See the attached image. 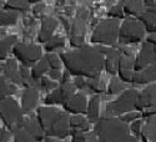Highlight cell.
Here are the masks:
<instances>
[{"label": "cell", "instance_id": "obj_34", "mask_svg": "<svg viewBox=\"0 0 156 142\" xmlns=\"http://www.w3.org/2000/svg\"><path fill=\"white\" fill-rule=\"evenodd\" d=\"M86 86L91 90L95 95H100L102 92H105L106 86L104 84V81L101 80V77H95V79H87L86 80Z\"/></svg>", "mask_w": 156, "mask_h": 142}, {"label": "cell", "instance_id": "obj_22", "mask_svg": "<svg viewBox=\"0 0 156 142\" xmlns=\"http://www.w3.org/2000/svg\"><path fill=\"white\" fill-rule=\"evenodd\" d=\"M139 20L142 23L147 33L156 34V9L155 8H146V10L141 14Z\"/></svg>", "mask_w": 156, "mask_h": 142}, {"label": "cell", "instance_id": "obj_42", "mask_svg": "<svg viewBox=\"0 0 156 142\" xmlns=\"http://www.w3.org/2000/svg\"><path fill=\"white\" fill-rule=\"evenodd\" d=\"M44 10H45V4L43 3V2H39V3H36L35 4V6H34V9H33V12H34V15L36 16V18H41L43 19V14H44Z\"/></svg>", "mask_w": 156, "mask_h": 142}, {"label": "cell", "instance_id": "obj_32", "mask_svg": "<svg viewBox=\"0 0 156 142\" xmlns=\"http://www.w3.org/2000/svg\"><path fill=\"white\" fill-rule=\"evenodd\" d=\"M98 136L94 131L71 132V142H98Z\"/></svg>", "mask_w": 156, "mask_h": 142}, {"label": "cell", "instance_id": "obj_45", "mask_svg": "<svg viewBox=\"0 0 156 142\" xmlns=\"http://www.w3.org/2000/svg\"><path fill=\"white\" fill-rule=\"evenodd\" d=\"M76 90L79 88V90H83L86 87V80H85V77H74V80H73Z\"/></svg>", "mask_w": 156, "mask_h": 142}, {"label": "cell", "instance_id": "obj_19", "mask_svg": "<svg viewBox=\"0 0 156 142\" xmlns=\"http://www.w3.org/2000/svg\"><path fill=\"white\" fill-rule=\"evenodd\" d=\"M21 128L27 131L29 135H31L37 142L45 140V132H44V130H43L40 122H39L37 117H35V116L25 119Z\"/></svg>", "mask_w": 156, "mask_h": 142}, {"label": "cell", "instance_id": "obj_29", "mask_svg": "<svg viewBox=\"0 0 156 142\" xmlns=\"http://www.w3.org/2000/svg\"><path fill=\"white\" fill-rule=\"evenodd\" d=\"M16 88L18 87L14 84H11L8 79H5L4 76H0V102L10 97L16 91Z\"/></svg>", "mask_w": 156, "mask_h": 142}, {"label": "cell", "instance_id": "obj_20", "mask_svg": "<svg viewBox=\"0 0 156 142\" xmlns=\"http://www.w3.org/2000/svg\"><path fill=\"white\" fill-rule=\"evenodd\" d=\"M156 82V64L146 69H142L135 72L133 84L135 85H150Z\"/></svg>", "mask_w": 156, "mask_h": 142}, {"label": "cell", "instance_id": "obj_4", "mask_svg": "<svg viewBox=\"0 0 156 142\" xmlns=\"http://www.w3.org/2000/svg\"><path fill=\"white\" fill-rule=\"evenodd\" d=\"M119 20L109 18L104 19L94 28L93 34L90 36V41L96 44V46L116 47V43L119 41Z\"/></svg>", "mask_w": 156, "mask_h": 142}, {"label": "cell", "instance_id": "obj_28", "mask_svg": "<svg viewBox=\"0 0 156 142\" xmlns=\"http://www.w3.org/2000/svg\"><path fill=\"white\" fill-rule=\"evenodd\" d=\"M4 9L14 12H27L30 9L29 0H8L4 4Z\"/></svg>", "mask_w": 156, "mask_h": 142}, {"label": "cell", "instance_id": "obj_44", "mask_svg": "<svg viewBox=\"0 0 156 142\" xmlns=\"http://www.w3.org/2000/svg\"><path fill=\"white\" fill-rule=\"evenodd\" d=\"M48 77L50 80L53 81H61V77H62V74L59 71V70H49L48 72Z\"/></svg>", "mask_w": 156, "mask_h": 142}, {"label": "cell", "instance_id": "obj_2", "mask_svg": "<svg viewBox=\"0 0 156 142\" xmlns=\"http://www.w3.org/2000/svg\"><path fill=\"white\" fill-rule=\"evenodd\" d=\"M36 117L43 127L46 138L65 140L71 135L69 113L55 106L39 107Z\"/></svg>", "mask_w": 156, "mask_h": 142}, {"label": "cell", "instance_id": "obj_27", "mask_svg": "<svg viewBox=\"0 0 156 142\" xmlns=\"http://www.w3.org/2000/svg\"><path fill=\"white\" fill-rule=\"evenodd\" d=\"M49 65H48V61L45 59V56H43V59L40 61H37L35 65L30 69V74H31V77L37 81H40L43 77H45V75H48L49 72Z\"/></svg>", "mask_w": 156, "mask_h": 142}, {"label": "cell", "instance_id": "obj_17", "mask_svg": "<svg viewBox=\"0 0 156 142\" xmlns=\"http://www.w3.org/2000/svg\"><path fill=\"white\" fill-rule=\"evenodd\" d=\"M3 76L15 86L23 85L19 74V64L16 62L15 59H6V61L3 64Z\"/></svg>", "mask_w": 156, "mask_h": 142}, {"label": "cell", "instance_id": "obj_48", "mask_svg": "<svg viewBox=\"0 0 156 142\" xmlns=\"http://www.w3.org/2000/svg\"><path fill=\"white\" fill-rule=\"evenodd\" d=\"M144 3H145L146 8H155L156 9V0H146Z\"/></svg>", "mask_w": 156, "mask_h": 142}, {"label": "cell", "instance_id": "obj_46", "mask_svg": "<svg viewBox=\"0 0 156 142\" xmlns=\"http://www.w3.org/2000/svg\"><path fill=\"white\" fill-rule=\"evenodd\" d=\"M11 131H9L8 128H3L0 130V142H9L11 138Z\"/></svg>", "mask_w": 156, "mask_h": 142}, {"label": "cell", "instance_id": "obj_25", "mask_svg": "<svg viewBox=\"0 0 156 142\" xmlns=\"http://www.w3.org/2000/svg\"><path fill=\"white\" fill-rule=\"evenodd\" d=\"M140 137L142 142H156V116L146 120Z\"/></svg>", "mask_w": 156, "mask_h": 142}, {"label": "cell", "instance_id": "obj_37", "mask_svg": "<svg viewBox=\"0 0 156 142\" xmlns=\"http://www.w3.org/2000/svg\"><path fill=\"white\" fill-rule=\"evenodd\" d=\"M59 86V84H56L55 81H53V80H50L49 77H43V79L39 81V88L41 90V91H44V92H51V91H54V90L56 88Z\"/></svg>", "mask_w": 156, "mask_h": 142}, {"label": "cell", "instance_id": "obj_9", "mask_svg": "<svg viewBox=\"0 0 156 142\" xmlns=\"http://www.w3.org/2000/svg\"><path fill=\"white\" fill-rule=\"evenodd\" d=\"M89 19V11L85 8H79L76 16L71 24L70 29V45L75 49L85 46V33Z\"/></svg>", "mask_w": 156, "mask_h": 142}, {"label": "cell", "instance_id": "obj_39", "mask_svg": "<svg viewBox=\"0 0 156 142\" xmlns=\"http://www.w3.org/2000/svg\"><path fill=\"white\" fill-rule=\"evenodd\" d=\"M144 125H145L144 119H139V120L131 122L129 126L130 127V133H133V136H135V137H139L141 135L142 128H144Z\"/></svg>", "mask_w": 156, "mask_h": 142}, {"label": "cell", "instance_id": "obj_12", "mask_svg": "<svg viewBox=\"0 0 156 142\" xmlns=\"http://www.w3.org/2000/svg\"><path fill=\"white\" fill-rule=\"evenodd\" d=\"M104 54V70L108 74L115 76L119 71V64L121 53L119 47H105L100 46Z\"/></svg>", "mask_w": 156, "mask_h": 142}, {"label": "cell", "instance_id": "obj_30", "mask_svg": "<svg viewBox=\"0 0 156 142\" xmlns=\"http://www.w3.org/2000/svg\"><path fill=\"white\" fill-rule=\"evenodd\" d=\"M18 21V12L10 11L6 9H0V28L12 26Z\"/></svg>", "mask_w": 156, "mask_h": 142}, {"label": "cell", "instance_id": "obj_5", "mask_svg": "<svg viewBox=\"0 0 156 142\" xmlns=\"http://www.w3.org/2000/svg\"><path fill=\"white\" fill-rule=\"evenodd\" d=\"M0 120L5 123L6 128L12 133L21 130L25 117L21 106L11 96L0 102Z\"/></svg>", "mask_w": 156, "mask_h": 142}, {"label": "cell", "instance_id": "obj_40", "mask_svg": "<svg viewBox=\"0 0 156 142\" xmlns=\"http://www.w3.org/2000/svg\"><path fill=\"white\" fill-rule=\"evenodd\" d=\"M120 119L129 125V123H131V122H134V121H136L139 119H142V116H141L140 111H131V112H127V113L122 115Z\"/></svg>", "mask_w": 156, "mask_h": 142}, {"label": "cell", "instance_id": "obj_13", "mask_svg": "<svg viewBox=\"0 0 156 142\" xmlns=\"http://www.w3.org/2000/svg\"><path fill=\"white\" fill-rule=\"evenodd\" d=\"M135 56L136 55H122L119 64V79L125 84H133L135 76Z\"/></svg>", "mask_w": 156, "mask_h": 142}, {"label": "cell", "instance_id": "obj_16", "mask_svg": "<svg viewBox=\"0 0 156 142\" xmlns=\"http://www.w3.org/2000/svg\"><path fill=\"white\" fill-rule=\"evenodd\" d=\"M58 28V20L51 16H43L40 30L37 34V41L41 44H46L51 37L54 36V33Z\"/></svg>", "mask_w": 156, "mask_h": 142}, {"label": "cell", "instance_id": "obj_33", "mask_svg": "<svg viewBox=\"0 0 156 142\" xmlns=\"http://www.w3.org/2000/svg\"><path fill=\"white\" fill-rule=\"evenodd\" d=\"M65 46V39L60 35H54L50 40L44 45V49L46 50V53H54V51L62 49Z\"/></svg>", "mask_w": 156, "mask_h": 142}, {"label": "cell", "instance_id": "obj_41", "mask_svg": "<svg viewBox=\"0 0 156 142\" xmlns=\"http://www.w3.org/2000/svg\"><path fill=\"white\" fill-rule=\"evenodd\" d=\"M19 74H20V77H21V81H27L28 79L31 77V74H30V69L24 66V65H19Z\"/></svg>", "mask_w": 156, "mask_h": 142}, {"label": "cell", "instance_id": "obj_36", "mask_svg": "<svg viewBox=\"0 0 156 142\" xmlns=\"http://www.w3.org/2000/svg\"><path fill=\"white\" fill-rule=\"evenodd\" d=\"M108 16H109V19H115V20L124 19L125 12H124V8H122V2H119L118 4L111 6L108 11Z\"/></svg>", "mask_w": 156, "mask_h": 142}, {"label": "cell", "instance_id": "obj_24", "mask_svg": "<svg viewBox=\"0 0 156 142\" xmlns=\"http://www.w3.org/2000/svg\"><path fill=\"white\" fill-rule=\"evenodd\" d=\"M70 128L71 132H87L90 131V121L84 115H71Z\"/></svg>", "mask_w": 156, "mask_h": 142}, {"label": "cell", "instance_id": "obj_21", "mask_svg": "<svg viewBox=\"0 0 156 142\" xmlns=\"http://www.w3.org/2000/svg\"><path fill=\"white\" fill-rule=\"evenodd\" d=\"M122 8L125 14L129 18L134 19H139L142 12L146 10L145 3L141 0H126V2H122Z\"/></svg>", "mask_w": 156, "mask_h": 142}, {"label": "cell", "instance_id": "obj_6", "mask_svg": "<svg viewBox=\"0 0 156 142\" xmlns=\"http://www.w3.org/2000/svg\"><path fill=\"white\" fill-rule=\"evenodd\" d=\"M139 92L134 88H126L116 100L109 102L105 107V113L109 117H121L122 115L135 110Z\"/></svg>", "mask_w": 156, "mask_h": 142}, {"label": "cell", "instance_id": "obj_35", "mask_svg": "<svg viewBox=\"0 0 156 142\" xmlns=\"http://www.w3.org/2000/svg\"><path fill=\"white\" fill-rule=\"evenodd\" d=\"M45 59L48 61V65H49L50 70H59L60 71V69L62 66V61H61L60 55H56L54 53H48L45 55Z\"/></svg>", "mask_w": 156, "mask_h": 142}, {"label": "cell", "instance_id": "obj_47", "mask_svg": "<svg viewBox=\"0 0 156 142\" xmlns=\"http://www.w3.org/2000/svg\"><path fill=\"white\" fill-rule=\"evenodd\" d=\"M146 43H149V44L156 46V34H151V35H149L147 39H146Z\"/></svg>", "mask_w": 156, "mask_h": 142}, {"label": "cell", "instance_id": "obj_26", "mask_svg": "<svg viewBox=\"0 0 156 142\" xmlns=\"http://www.w3.org/2000/svg\"><path fill=\"white\" fill-rule=\"evenodd\" d=\"M18 44V37L15 35H9L0 40V60H6L10 51Z\"/></svg>", "mask_w": 156, "mask_h": 142}, {"label": "cell", "instance_id": "obj_11", "mask_svg": "<svg viewBox=\"0 0 156 142\" xmlns=\"http://www.w3.org/2000/svg\"><path fill=\"white\" fill-rule=\"evenodd\" d=\"M156 64V46L144 43L141 45L139 54L135 56V71H140Z\"/></svg>", "mask_w": 156, "mask_h": 142}, {"label": "cell", "instance_id": "obj_23", "mask_svg": "<svg viewBox=\"0 0 156 142\" xmlns=\"http://www.w3.org/2000/svg\"><path fill=\"white\" fill-rule=\"evenodd\" d=\"M86 117L90 123H96L100 120V95H94L87 102Z\"/></svg>", "mask_w": 156, "mask_h": 142}, {"label": "cell", "instance_id": "obj_51", "mask_svg": "<svg viewBox=\"0 0 156 142\" xmlns=\"http://www.w3.org/2000/svg\"><path fill=\"white\" fill-rule=\"evenodd\" d=\"M0 72H3V65H0Z\"/></svg>", "mask_w": 156, "mask_h": 142}, {"label": "cell", "instance_id": "obj_8", "mask_svg": "<svg viewBox=\"0 0 156 142\" xmlns=\"http://www.w3.org/2000/svg\"><path fill=\"white\" fill-rule=\"evenodd\" d=\"M16 60L21 62V65L27 68H33L37 61L43 59V49L37 44L29 43H18L11 51Z\"/></svg>", "mask_w": 156, "mask_h": 142}, {"label": "cell", "instance_id": "obj_52", "mask_svg": "<svg viewBox=\"0 0 156 142\" xmlns=\"http://www.w3.org/2000/svg\"><path fill=\"white\" fill-rule=\"evenodd\" d=\"M98 142H100V141H98Z\"/></svg>", "mask_w": 156, "mask_h": 142}, {"label": "cell", "instance_id": "obj_18", "mask_svg": "<svg viewBox=\"0 0 156 142\" xmlns=\"http://www.w3.org/2000/svg\"><path fill=\"white\" fill-rule=\"evenodd\" d=\"M39 102V92L35 88H25L21 95V110L24 115L30 113Z\"/></svg>", "mask_w": 156, "mask_h": 142}, {"label": "cell", "instance_id": "obj_38", "mask_svg": "<svg viewBox=\"0 0 156 142\" xmlns=\"http://www.w3.org/2000/svg\"><path fill=\"white\" fill-rule=\"evenodd\" d=\"M12 142H37L31 135H29L25 130H19L14 135V141Z\"/></svg>", "mask_w": 156, "mask_h": 142}, {"label": "cell", "instance_id": "obj_14", "mask_svg": "<svg viewBox=\"0 0 156 142\" xmlns=\"http://www.w3.org/2000/svg\"><path fill=\"white\" fill-rule=\"evenodd\" d=\"M87 102L89 101L83 92H75L64 102L62 107L65 112H68V113L81 115V113H86Z\"/></svg>", "mask_w": 156, "mask_h": 142}, {"label": "cell", "instance_id": "obj_49", "mask_svg": "<svg viewBox=\"0 0 156 142\" xmlns=\"http://www.w3.org/2000/svg\"><path fill=\"white\" fill-rule=\"evenodd\" d=\"M122 142H139V138L137 137H135V136H133V135H130L126 140H124Z\"/></svg>", "mask_w": 156, "mask_h": 142}, {"label": "cell", "instance_id": "obj_43", "mask_svg": "<svg viewBox=\"0 0 156 142\" xmlns=\"http://www.w3.org/2000/svg\"><path fill=\"white\" fill-rule=\"evenodd\" d=\"M141 116H142V119H150V117H154V116H156V104L154 105V106H151V107H149V109H146V110H144L141 112Z\"/></svg>", "mask_w": 156, "mask_h": 142}, {"label": "cell", "instance_id": "obj_3", "mask_svg": "<svg viewBox=\"0 0 156 142\" xmlns=\"http://www.w3.org/2000/svg\"><path fill=\"white\" fill-rule=\"evenodd\" d=\"M100 142H122L130 135V127L120 117H101L94 126Z\"/></svg>", "mask_w": 156, "mask_h": 142}, {"label": "cell", "instance_id": "obj_10", "mask_svg": "<svg viewBox=\"0 0 156 142\" xmlns=\"http://www.w3.org/2000/svg\"><path fill=\"white\" fill-rule=\"evenodd\" d=\"M76 92V87L73 81L66 84H59V86L48 94V96L44 99V102L46 106H55V105H62L71 95Z\"/></svg>", "mask_w": 156, "mask_h": 142}, {"label": "cell", "instance_id": "obj_1", "mask_svg": "<svg viewBox=\"0 0 156 142\" xmlns=\"http://www.w3.org/2000/svg\"><path fill=\"white\" fill-rule=\"evenodd\" d=\"M62 65L74 77L95 79L104 70V54L100 46L85 45L60 54Z\"/></svg>", "mask_w": 156, "mask_h": 142}, {"label": "cell", "instance_id": "obj_50", "mask_svg": "<svg viewBox=\"0 0 156 142\" xmlns=\"http://www.w3.org/2000/svg\"><path fill=\"white\" fill-rule=\"evenodd\" d=\"M45 142H66L64 140H55V138H45Z\"/></svg>", "mask_w": 156, "mask_h": 142}, {"label": "cell", "instance_id": "obj_31", "mask_svg": "<svg viewBox=\"0 0 156 142\" xmlns=\"http://www.w3.org/2000/svg\"><path fill=\"white\" fill-rule=\"evenodd\" d=\"M126 90V85L125 82H122L119 77L112 76L111 80L109 81V86H108V95H119L122 94Z\"/></svg>", "mask_w": 156, "mask_h": 142}, {"label": "cell", "instance_id": "obj_7", "mask_svg": "<svg viewBox=\"0 0 156 142\" xmlns=\"http://www.w3.org/2000/svg\"><path fill=\"white\" fill-rule=\"evenodd\" d=\"M146 30L139 19L126 18L120 24L119 43L124 46L129 44H137L144 40Z\"/></svg>", "mask_w": 156, "mask_h": 142}, {"label": "cell", "instance_id": "obj_15", "mask_svg": "<svg viewBox=\"0 0 156 142\" xmlns=\"http://www.w3.org/2000/svg\"><path fill=\"white\" fill-rule=\"evenodd\" d=\"M156 104V82L147 85L141 92H139L135 110L142 112L144 110Z\"/></svg>", "mask_w": 156, "mask_h": 142}]
</instances>
